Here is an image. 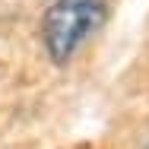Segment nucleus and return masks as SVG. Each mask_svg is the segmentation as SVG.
<instances>
[{
    "label": "nucleus",
    "mask_w": 149,
    "mask_h": 149,
    "mask_svg": "<svg viewBox=\"0 0 149 149\" xmlns=\"http://www.w3.org/2000/svg\"><path fill=\"white\" fill-rule=\"evenodd\" d=\"M108 22V0H51L41 13L38 35L54 67H67L79 57Z\"/></svg>",
    "instance_id": "nucleus-1"
}]
</instances>
